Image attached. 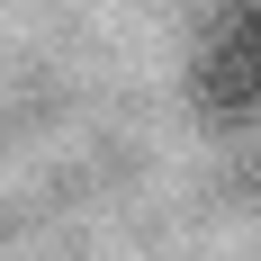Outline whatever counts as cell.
<instances>
[{"label":"cell","instance_id":"6da1fadb","mask_svg":"<svg viewBox=\"0 0 261 261\" xmlns=\"http://www.w3.org/2000/svg\"><path fill=\"white\" fill-rule=\"evenodd\" d=\"M189 90H198L207 117H252L261 108V36L225 18L207 45H198V63H189Z\"/></svg>","mask_w":261,"mask_h":261},{"label":"cell","instance_id":"7a4b0ae2","mask_svg":"<svg viewBox=\"0 0 261 261\" xmlns=\"http://www.w3.org/2000/svg\"><path fill=\"white\" fill-rule=\"evenodd\" d=\"M225 18H234V27H252V36H261V0H234Z\"/></svg>","mask_w":261,"mask_h":261}]
</instances>
